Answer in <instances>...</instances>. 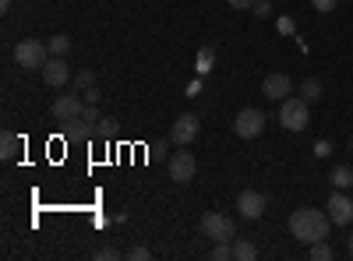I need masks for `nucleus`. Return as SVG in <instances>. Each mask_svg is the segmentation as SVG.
Instances as JSON below:
<instances>
[{
    "mask_svg": "<svg viewBox=\"0 0 353 261\" xmlns=\"http://www.w3.org/2000/svg\"><path fill=\"white\" fill-rule=\"evenodd\" d=\"M233 258H237V261H254L258 247L251 240H244V237H233Z\"/></svg>",
    "mask_w": 353,
    "mask_h": 261,
    "instance_id": "obj_14",
    "label": "nucleus"
},
{
    "mask_svg": "<svg viewBox=\"0 0 353 261\" xmlns=\"http://www.w3.org/2000/svg\"><path fill=\"white\" fill-rule=\"evenodd\" d=\"M350 152H353V138H350Z\"/></svg>",
    "mask_w": 353,
    "mask_h": 261,
    "instance_id": "obj_33",
    "label": "nucleus"
},
{
    "mask_svg": "<svg viewBox=\"0 0 353 261\" xmlns=\"http://www.w3.org/2000/svg\"><path fill=\"white\" fill-rule=\"evenodd\" d=\"M50 113H53V121H57V124L71 127V124H78V121H81L85 103H81V96H78V92H74V96H57V99H53V106H50Z\"/></svg>",
    "mask_w": 353,
    "mask_h": 261,
    "instance_id": "obj_5",
    "label": "nucleus"
},
{
    "mask_svg": "<svg viewBox=\"0 0 353 261\" xmlns=\"http://www.w3.org/2000/svg\"><path fill=\"white\" fill-rule=\"evenodd\" d=\"M350 254H353V233H350Z\"/></svg>",
    "mask_w": 353,
    "mask_h": 261,
    "instance_id": "obj_32",
    "label": "nucleus"
},
{
    "mask_svg": "<svg viewBox=\"0 0 353 261\" xmlns=\"http://www.w3.org/2000/svg\"><path fill=\"white\" fill-rule=\"evenodd\" d=\"M212 64H216V50H212V46H205V50H198V61H194V71H198V74H209V71H212Z\"/></svg>",
    "mask_w": 353,
    "mask_h": 261,
    "instance_id": "obj_17",
    "label": "nucleus"
},
{
    "mask_svg": "<svg viewBox=\"0 0 353 261\" xmlns=\"http://www.w3.org/2000/svg\"><path fill=\"white\" fill-rule=\"evenodd\" d=\"M43 81H46V89H64L71 81V67H68L64 56H50L46 67H43Z\"/></svg>",
    "mask_w": 353,
    "mask_h": 261,
    "instance_id": "obj_10",
    "label": "nucleus"
},
{
    "mask_svg": "<svg viewBox=\"0 0 353 261\" xmlns=\"http://www.w3.org/2000/svg\"><path fill=\"white\" fill-rule=\"evenodd\" d=\"M226 4H230L233 11H251V8L258 4V0H226Z\"/></svg>",
    "mask_w": 353,
    "mask_h": 261,
    "instance_id": "obj_25",
    "label": "nucleus"
},
{
    "mask_svg": "<svg viewBox=\"0 0 353 261\" xmlns=\"http://www.w3.org/2000/svg\"><path fill=\"white\" fill-rule=\"evenodd\" d=\"M329 229H332V219L329 212H318V209H297L290 216V233L297 237L301 244H318V240H329Z\"/></svg>",
    "mask_w": 353,
    "mask_h": 261,
    "instance_id": "obj_1",
    "label": "nucleus"
},
{
    "mask_svg": "<svg viewBox=\"0 0 353 261\" xmlns=\"http://www.w3.org/2000/svg\"><path fill=\"white\" fill-rule=\"evenodd\" d=\"M290 92H293L290 74H269V78L261 81V96H265V99H272V103H283Z\"/></svg>",
    "mask_w": 353,
    "mask_h": 261,
    "instance_id": "obj_12",
    "label": "nucleus"
},
{
    "mask_svg": "<svg viewBox=\"0 0 353 261\" xmlns=\"http://www.w3.org/2000/svg\"><path fill=\"white\" fill-rule=\"evenodd\" d=\"M71 50V39L68 36H50V56H64Z\"/></svg>",
    "mask_w": 353,
    "mask_h": 261,
    "instance_id": "obj_19",
    "label": "nucleus"
},
{
    "mask_svg": "<svg viewBox=\"0 0 353 261\" xmlns=\"http://www.w3.org/2000/svg\"><path fill=\"white\" fill-rule=\"evenodd\" d=\"M74 89H78V92H88V89H96V74L81 67V71L74 74Z\"/></svg>",
    "mask_w": 353,
    "mask_h": 261,
    "instance_id": "obj_18",
    "label": "nucleus"
},
{
    "mask_svg": "<svg viewBox=\"0 0 353 261\" xmlns=\"http://www.w3.org/2000/svg\"><path fill=\"white\" fill-rule=\"evenodd\" d=\"M128 258H131V261H149L152 254H149V247H131V251H128Z\"/></svg>",
    "mask_w": 353,
    "mask_h": 261,
    "instance_id": "obj_24",
    "label": "nucleus"
},
{
    "mask_svg": "<svg viewBox=\"0 0 353 261\" xmlns=\"http://www.w3.org/2000/svg\"><path fill=\"white\" fill-rule=\"evenodd\" d=\"M265 131V113L261 109H254V106H244L237 117H233V134L237 138H244V141H251V138H258Z\"/></svg>",
    "mask_w": 353,
    "mask_h": 261,
    "instance_id": "obj_6",
    "label": "nucleus"
},
{
    "mask_svg": "<svg viewBox=\"0 0 353 261\" xmlns=\"http://www.w3.org/2000/svg\"><path fill=\"white\" fill-rule=\"evenodd\" d=\"M166 169H170L173 184H191L194 173H198V159H194V152H173Z\"/></svg>",
    "mask_w": 353,
    "mask_h": 261,
    "instance_id": "obj_7",
    "label": "nucleus"
},
{
    "mask_svg": "<svg viewBox=\"0 0 353 261\" xmlns=\"http://www.w3.org/2000/svg\"><path fill=\"white\" fill-rule=\"evenodd\" d=\"M325 212H329L332 226H350V222H353V198H350L346 191H332Z\"/></svg>",
    "mask_w": 353,
    "mask_h": 261,
    "instance_id": "obj_9",
    "label": "nucleus"
},
{
    "mask_svg": "<svg viewBox=\"0 0 353 261\" xmlns=\"http://www.w3.org/2000/svg\"><path fill=\"white\" fill-rule=\"evenodd\" d=\"M254 18H272V0H258V4L251 8Z\"/></svg>",
    "mask_w": 353,
    "mask_h": 261,
    "instance_id": "obj_22",
    "label": "nucleus"
},
{
    "mask_svg": "<svg viewBox=\"0 0 353 261\" xmlns=\"http://www.w3.org/2000/svg\"><path fill=\"white\" fill-rule=\"evenodd\" d=\"M237 212H241V219H261V212H265V194L261 191H241L237 194Z\"/></svg>",
    "mask_w": 353,
    "mask_h": 261,
    "instance_id": "obj_11",
    "label": "nucleus"
},
{
    "mask_svg": "<svg viewBox=\"0 0 353 261\" xmlns=\"http://www.w3.org/2000/svg\"><path fill=\"white\" fill-rule=\"evenodd\" d=\"M336 4H339V0H311V8H314V11H321V14L336 11Z\"/></svg>",
    "mask_w": 353,
    "mask_h": 261,
    "instance_id": "obj_23",
    "label": "nucleus"
},
{
    "mask_svg": "<svg viewBox=\"0 0 353 261\" xmlns=\"http://www.w3.org/2000/svg\"><path fill=\"white\" fill-rule=\"evenodd\" d=\"M301 99H304L307 106L321 99V81H318V78H304V85H301Z\"/></svg>",
    "mask_w": 353,
    "mask_h": 261,
    "instance_id": "obj_16",
    "label": "nucleus"
},
{
    "mask_svg": "<svg viewBox=\"0 0 353 261\" xmlns=\"http://www.w3.org/2000/svg\"><path fill=\"white\" fill-rule=\"evenodd\" d=\"M329 152H332V149H329V141H318V145H314V156H318V159H321V156H329Z\"/></svg>",
    "mask_w": 353,
    "mask_h": 261,
    "instance_id": "obj_27",
    "label": "nucleus"
},
{
    "mask_svg": "<svg viewBox=\"0 0 353 261\" xmlns=\"http://www.w3.org/2000/svg\"><path fill=\"white\" fill-rule=\"evenodd\" d=\"M18 152H21V138L14 131H4L0 134V159L11 163V159H18Z\"/></svg>",
    "mask_w": 353,
    "mask_h": 261,
    "instance_id": "obj_13",
    "label": "nucleus"
},
{
    "mask_svg": "<svg viewBox=\"0 0 353 261\" xmlns=\"http://www.w3.org/2000/svg\"><path fill=\"white\" fill-rule=\"evenodd\" d=\"M198 92H201V81H198V78H194V81H191V85H188V96H198Z\"/></svg>",
    "mask_w": 353,
    "mask_h": 261,
    "instance_id": "obj_30",
    "label": "nucleus"
},
{
    "mask_svg": "<svg viewBox=\"0 0 353 261\" xmlns=\"http://www.w3.org/2000/svg\"><path fill=\"white\" fill-rule=\"evenodd\" d=\"M14 61L21 71H43L46 61H50V46L43 39H21L14 46Z\"/></svg>",
    "mask_w": 353,
    "mask_h": 261,
    "instance_id": "obj_2",
    "label": "nucleus"
},
{
    "mask_svg": "<svg viewBox=\"0 0 353 261\" xmlns=\"http://www.w3.org/2000/svg\"><path fill=\"white\" fill-rule=\"evenodd\" d=\"M0 11H4V14H8V11H11V0H0Z\"/></svg>",
    "mask_w": 353,
    "mask_h": 261,
    "instance_id": "obj_31",
    "label": "nucleus"
},
{
    "mask_svg": "<svg viewBox=\"0 0 353 261\" xmlns=\"http://www.w3.org/2000/svg\"><path fill=\"white\" fill-rule=\"evenodd\" d=\"M311 258L314 261H332V247L325 240H318V244H311Z\"/></svg>",
    "mask_w": 353,
    "mask_h": 261,
    "instance_id": "obj_20",
    "label": "nucleus"
},
{
    "mask_svg": "<svg viewBox=\"0 0 353 261\" xmlns=\"http://www.w3.org/2000/svg\"><path fill=\"white\" fill-rule=\"evenodd\" d=\"M201 237H209L212 244L233 240V237H237V226H233V219L223 216V212H205L201 216Z\"/></svg>",
    "mask_w": 353,
    "mask_h": 261,
    "instance_id": "obj_4",
    "label": "nucleus"
},
{
    "mask_svg": "<svg viewBox=\"0 0 353 261\" xmlns=\"http://www.w3.org/2000/svg\"><path fill=\"white\" fill-rule=\"evenodd\" d=\"M329 180H332L336 191H350V187H353V166H336Z\"/></svg>",
    "mask_w": 353,
    "mask_h": 261,
    "instance_id": "obj_15",
    "label": "nucleus"
},
{
    "mask_svg": "<svg viewBox=\"0 0 353 261\" xmlns=\"http://www.w3.org/2000/svg\"><path fill=\"white\" fill-rule=\"evenodd\" d=\"M96 131L106 138V134H113V131H117V121H110V117H106V121H99V124H96Z\"/></svg>",
    "mask_w": 353,
    "mask_h": 261,
    "instance_id": "obj_26",
    "label": "nucleus"
},
{
    "mask_svg": "<svg viewBox=\"0 0 353 261\" xmlns=\"http://www.w3.org/2000/svg\"><path fill=\"white\" fill-rule=\"evenodd\" d=\"M103 117H99V109H96V103H85V113H81V124H88V127H96Z\"/></svg>",
    "mask_w": 353,
    "mask_h": 261,
    "instance_id": "obj_21",
    "label": "nucleus"
},
{
    "mask_svg": "<svg viewBox=\"0 0 353 261\" xmlns=\"http://www.w3.org/2000/svg\"><path fill=\"white\" fill-rule=\"evenodd\" d=\"M198 131H201V121L194 117V113H184V117H176V121H173V127H170V141H173V145H181V149H188V145L198 138Z\"/></svg>",
    "mask_w": 353,
    "mask_h": 261,
    "instance_id": "obj_8",
    "label": "nucleus"
},
{
    "mask_svg": "<svg viewBox=\"0 0 353 261\" xmlns=\"http://www.w3.org/2000/svg\"><path fill=\"white\" fill-rule=\"evenodd\" d=\"M279 124H283L286 131H304V127L311 124L307 103H304V99H293V96H286V99L279 103Z\"/></svg>",
    "mask_w": 353,
    "mask_h": 261,
    "instance_id": "obj_3",
    "label": "nucleus"
},
{
    "mask_svg": "<svg viewBox=\"0 0 353 261\" xmlns=\"http://www.w3.org/2000/svg\"><path fill=\"white\" fill-rule=\"evenodd\" d=\"M85 96V103H99V89H88V92H81Z\"/></svg>",
    "mask_w": 353,
    "mask_h": 261,
    "instance_id": "obj_29",
    "label": "nucleus"
},
{
    "mask_svg": "<svg viewBox=\"0 0 353 261\" xmlns=\"http://www.w3.org/2000/svg\"><path fill=\"white\" fill-rule=\"evenodd\" d=\"M96 258H103V261H113V258H121V254H117V251H113V247H103V251H99V254H96Z\"/></svg>",
    "mask_w": 353,
    "mask_h": 261,
    "instance_id": "obj_28",
    "label": "nucleus"
}]
</instances>
